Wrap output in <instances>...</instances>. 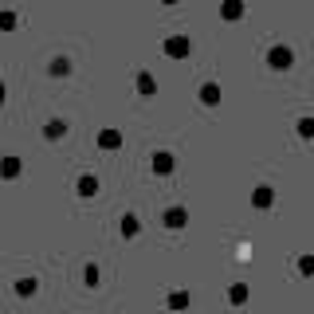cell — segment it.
Returning a JSON list of instances; mask_svg holds the SVG:
<instances>
[{"label": "cell", "instance_id": "cell-1", "mask_svg": "<svg viewBox=\"0 0 314 314\" xmlns=\"http://www.w3.org/2000/svg\"><path fill=\"white\" fill-rule=\"evenodd\" d=\"M267 63H271V67H279V71H287V67H291V47H271Z\"/></svg>", "mask_w": 314, "mask_h": 314}, {"label": "cell", "instance_id": "cell-2", "mask_svg": "<svg viewBox=\"0 0 314 314\" xmlns=\"http://www.w3.org/2000/svg\"><path fill=\"white\" fill-rule=\"evenodd\" d=\"M252 204H255V208H267V204H275V189L259 185V189H255V196H252Z\"/></svg>", "mask_w": 314, "mask_h": 314}, {"label": "cell", "instance_id": "cell-3", "mask_svg": "<svg viewBox=\"0 0 314 314\" xmlns=\"http://www.w3.org/2000/svg\"><path fill=\"white\" fill-rule=\"evenodd\" d=\"M165 51L169 55H189V40L185 36H173V40H165Z\"/></svg>", "mask_w": 314, "mask_h": 314}, {"label": "cell", "instance_id": "cell-4", "mask_svg": "<svg viewBox=\"0 0 314 314\" xmlns=\"http://www.w3.org/2000/svg\"><path fill=\"white\" fill-rule=\"evenodd\" d=\"M165 224H169V228H185V224H189V212H185V208H169V212H165Z\"/></svg>", "mask_w": 314, "mask_h": 314}, {"label": "cell", "instance_id": "cell-5", "mask_svg": "<svg viewBox=\"0 0 314 314\" xmlns=\"http://www.w3.org/2000/svg\"><path fill=\"white\" fill-rule=\"evenodd\" d=\"M200 102L216 106V102H220V87H216V83H204V87H200Z\"/></svg>", "mask_w": 314, "mask_h": 314}, {"label": "cell", "instance_id": "cell-6", "mask_svg": "<svg viewBox=\"0 0 314 314\" xmlns=\"http://www.w3.org/2000/svg\"><path fill=\"white\" fill-rule=\"evenodd\" d=\"M98 142H102L106 150H118V146H122V134H118V130H102V134H98Z\"/></svg>", "mask_w": 314, "mask_h": 314}, {"label": "cell", "instance_id": "cell-7", "mask_svg": "<svg viewBox=\"0 0 314 314\" xmlns=\"http://www.w3.org/2000/svg\"><path fill=\"white\" fill-rule=\"evenodd\" d=\"M169 306H173V310H185V306H189V295H185V291H173V295H169Z\"/></svg>", "mask_w": 314, "mask_h": 314}, {"label": "cell", "instance_id": "cell-8", "mask_svg": "<svg viewBox=\"0 0 314 314\" xmlns=\"http://www.w3.org/2000/svg\"><path fill=\"white\" fill-rule=\"evenodd\" d=\"M153 169H157V173H169V169H173V157H169V153H157V157H153Z\"/></svg>", "mask_w": 314, "mask_h": 314}, {"label": "cell", "instance_id": "cell-9", "mask_svg": "<svg viewBox=\"0 0 314 314\" xmlns=\"http://www.w3.org/2000/svg\"><path fill=\"white\" fill-rule=\"evenodd\" d=\"M79 193H83V196H94V193H98V181H94V177H83V181H79Z\"/></svg>", "mask_w": 314, "mask_h": 314}, {"label": "cell", "instance_id": "cell-10", "mask_svg": "<svg viewBox=\"0 0 314 314\" xmlns=\"http://www.w3.org/2000/svg\"><path fill=\"white\" fill-rule=\"evenodd\" d=\"M153 87H157L153 75H137V90H142V94H153Z\"/></svg>", "mask_w": 314, "mask_h": 314}, {"label": "cell", "instance_id": "cell-11", "mask_svg": "<svg viewBox=\"0 0 314 314\" xmlns=\"http://www.w3.org/2000/svg\"><path fill=\"white\" fill-rule=\"evenodd\" d=\"M299 271H302V275H314V255H302V259H299Z\"/></svg>", "mask_w": 314, "mask_h": 314}, {"label": "cell", "instance_id": "cell-12", "mask_svg": "<svg viewBox=\"0 0 314 314\" xmlns=\"http://www.w3.org/2000/svg\"><path fill=\"white\" fill-rule=\"evenodd\" d=\"M228 299H232V302H243V299H248V287H232V291H228Z\"/></svg>", "mask_w": 314, "mask_h": 314}, {"label": "cell", "instance_id": "cell-13", "mask_svg": "<svg viewBox=\"0 0 314 314\" xmlns=\"http://www.w3.org/2000/svg\"><path fill=\"white\" fill-rule=\"evenodd\" d=\"M224 16H228V20H236V16H243V4H224Z\"/></svg>", "mask_w": 314, "mask_h": 314}, {"label": "cell", "instance_id": "cell-14", "mask_svg": "<svg viewBox=\"0 0 314 314\" xmlns=\"http://www.w3.org/2000/svg\"><path fill=\"white\" fill-rule=\"evenodd\" d=\"M122 232H126V236H134V232H137V216H126V224H122Z\"/></svg>", "mask_w": 314, "mask_h": 314}, {"label": "cell", "instance_id": "cell-15", "mask_svg": "<svg viewBox=\"0 0 314 314\" xmlns=\"http://www.w3.org/2000/svg\"><path fill=\"white\" fill-rule=\"evenodd\" d=\"M299 134H306V137L314 134V118H302V122H299Z\"/></svg>", "mask_w": 314, "mask_h": 314}]
</instances>
